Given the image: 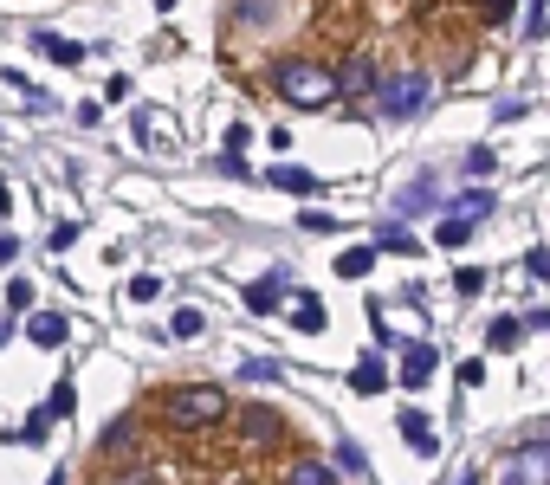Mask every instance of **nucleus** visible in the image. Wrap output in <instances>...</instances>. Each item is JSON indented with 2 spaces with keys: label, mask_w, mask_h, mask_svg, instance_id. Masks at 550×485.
<instances>
[{
  "label": "nucleus",
  "mask_w": 550,
  "mask_h": 485,
  "mask_svg": "<svg viewBox=\"0 0 550 485\" xmlns=\"http://www.w3.org/2000/svg\"><path fill=\"white\" fill-rule=\"evenodd\" d=\"M272 91H279L285 104H298V110H330V104L343 97V78L330 72L324 59L285 52V59H272Z\"/></svg>",
  "instance_id": "f257e3e1"
},
{
  "label": "nucleus",
  "mask_w": 550,
  "mask_h": 485,
  "mask_svg": "<svg viewBox=\"0 0 550 485\" xmlns=\"http://www.w3.org/2000/svg\"><path fill=\"white\" fill-rule=\"evenodd\" d=\"M162 421H169L175 434H208V427L233 421V401H227V388H214V382H182V388L162 395Z\"/></svg>",
  "instance_id": "f03ea898"
},
{
  "label": "nucleus",
  "mask_w": 550,
  "mask_h": 485,
  "mask_svg": "<svg viewBox=\"0 0 550 485\" xmlns=\"http://www.w3.org/2000/svg\"><path fill=\"white\" fill-rule=\"evenodd\" d=\"M428 97H434V78L421 72V65H402V72H382V85H376V110L382 117H421L428 110Z\"/></svg>",
  "instance_id": "7ed1b4c3"
},
{
  "label": "nucleus",
  "mask_w": 550,
  "mask_h": 485,
  "mask_svg": "<svg viewBox=\"0 0 550 485\" xmlns=\"http://www.w3.org/2000/svg\"><path fill=\"white\" fill-rule=\"evenodd\" d=\"M499 485H550V440H518V447H505Z\"/></svg>",
  "instance_id": "20e7f679"
},
{
  "label": "nucleus",
  "mask_w": 550,
  "mask_h": 485,
  "mask_svg": "<svg viewBox=\"0 0 550 485\" xmlns=\"http://www.w3.org/2000/svg\"><path fill=\"white\" fill-rule=\"evenodd\" d=\"M292 291V272H266V279H253L246 285V311L253 317H266V311H279V298Z\"/></svg>",
  "instance_id": "39448f33"
},
{
  "label": "nucleus",
  "mask_w": 550,
  "mask_h": 485,
  "mask_svg": "<svg viewBox=\"0 0 550 485\" xmlns=\"http://www.w3.org/2000/svg\"><path fill=\"white\" fill-rule=\"evenodd\" d=\"M350 388H356V395H382V388H389V369H382V350L356 356V369H350Z\"/></svg>",
  "instance_id": "423d86ee"
},
{
  "label": "nucleus",
  "mask_w": 550,
  "mask_h": 485,
  "mask_svg": "<svg viewBox=\"0 0 550 485\" xmlns=\"http://www.w3.org/2000/svg\"><path fill=\"white\" fill-rule=\"evenodd\" d=\"M26 337H33L39 350H59V343L72 337V317H59V311H39L33 324H26Z\"/></svg>",
  "instance_id": "0eeeda50"
},
{
  "label": "nucleus",
  "mask_w": 550,
  "mask_h": 485,
  "mask_svg": "<svg viewBox=\"0 0 550 485\" xmlns=\"http://www.w3.org/2000/svg\"><path fill=\"white\" fill-rule=\"evenodd\" d=\"M376 246H382V253H402V259L421 253V240L408 233V220H382V227H376Z\"/></svg>",
  "instance_id": "6e6552de"
},
{
  "label": "nucleus",
  "mask_w": 550,
  "mask_h": 485,
  "mask_svg": "<svg viewBox=\"0 0 550 485\" xmlns=\"http://www.w3.org/2000/svg\"><path fill=\"white\" fill-rule=\"evenodd\" d=\"M240 434L253 440V447H272V440H279V414H272V408H246L240 414Z\"/></svg>",
  "instance_id": "1a4fd4ad"
},
{
  "label": "nucleus",
  "mask_w": 550,
  "mask_h": 485,
  "mask_svg": "<svg viewBox=\"0 0 550 485\" xmlns=\"http://www.w3.org/2000/svg\"><path fill=\"white\" fill-rule=\"evenodd\" d=\"M33 46L46 52V59H59V65H78V59H85V46H78V39H65V33H46V26H33Z\"/></svg>",
  "instance_id": "9d476101"
},
{
  "label": "nucleus",
  "mask_w": 550,
  "mask_h": 485,
  "mask_svg": "<svg viewBox=\"0 0 550 485\" xmlns=\"http://www.w3.org/2000/svg\"><path fill=\"white\" fill-rule=\"evenodd\" d=\"M402 440L421 453V460H428V453L440 447V440H434V427H428V414H421V408H402Z\"/></svg>",
  "instance_id": "9b49d317"
},
{
  "label": "nucleus",
  "mask_w": 550,
  "mask_h": 485,
  "mask_svg": "<svg viewBox=\"0 0 550 485\" xmlns=\"http://www.w3.org/2000/svg\"><path fill=\"white\" fill-rule=\"evenodd\" d=\"M279 485H337V466H324V460H292L279 473Z\"/></svg>",
  "instance_id": "f8f14e48"
},
{
  "label": "nucleus",
  "mask_w": 550,
  "mask_h": 485,
  "mask_svg": "<svg viewBox=\"0 0 550 485\" xmlns=\"http://www.w3.org/2000/svg\"><path fill=\"white\" fill-rule=\"evenodd\" d=\"M428 376H434V350H428V343H402V382L421 388Z\"/></svg>",
  "instance_id": "ddd939ff"
},
{
  "label": "nucleus",
  "mask_w": 550,
  "mask_h": 485,
  "mask_svg": "<svg viewBox=\"0 0 550 485\" xmlns=\"http://www.w3.org/2000/svg\"><path fill=\"white\" fill-rule=\"evenodd\" d=\"M266 182H272V188H285V194H318V175H311V169H292V162H279Z\"/></svg>",
  "instance_id": "4468645a"
},
{
  "label": "nucleus",
  "mask_w": 550,
  "mask_h": 485,
  "mask_svg": "<svg viewBox=\"0 0 550 485\" xmlns=\"http://www.w3.org/2000/svg\"><path fill=\"white\" fill-rule=\"evenodd\" d=\"M292 324H298V330H305V337H318V330L330 324V317H324V304H318V298H311V291H298V304H292Z\"/></svg>",
  "instance_id": "2eb2a0df"
},
{
  "label": "nucleus",
  "mask_w": 550,
  "mask_h": 485,
  "mask_svg": "<svg viewBox=\"0 0 550 485\" xmlns=\"http://www.w3.org/2000/svg\"><path fill=\"white\" fill-rule=\"evenodd\" d=\"M428 201H434V175H415V182H408L402 194H395V214L408 220V214H415V207H428Z\"/></svg>",
  "instance_id": "dca6fc26"
},
{
  "label": "nucleus",
  "mask_w": 550,
  "mask_h": 485,
  "mask_svg": "<svg viewBox=\"0 0 550 485\" xmlns=\"http://www.w3.org/2000/svg\"><path fill=\"white\" fill-rule=\"evenodd\" d=\"M369 266H376V246H350L337 259V279H369Z\"/></svg>",
  "instance_id": "f3484780"
},
{
  "label": "nucleus",
  "mask_w": 550,
  "mask_h": 485,
  "mask_svg": "<svg viewBox=\"0 0 550 485\" xmlns=\"http://www.w3.org/2000/svg\"><path fill=\"white\" fill-rule=\"evenodd\" d=\"M453 214H460L466 227H473V220H486V214H492V194H486V188H466L460 201H453Z\"/></svg>",
  "instance_id": "a211bd4d"
},
{
  "label": "nucleus",
  "mask_w": 550,
  "mask_h": 485,
  "mask_svg": "<svg viewBox=\"0 0 550 485\" xmlns=\"http://www.w3.org/2000/svg\"><path fill=\"white\" fill-rule=\"evenodd\" d=\"M466 240H473V227H466L460 214H447V220L434 227V246H447V253H453V246H466Z\"/></svg>",
  "instance_id": "6ab92c4d"
},
{
  "label": "nucleus",
  "mask_w": 550,
  "mask_h": 485,
  "mask_svg": "<svg viewBox=\"0 0 550 485\" xmlns=\"http://www.w3.org/2000/svg\"><path fill=\"white\" fill-rule=\"evenodd\" d=\"M518 337H525V324H518V317H499V324L486 330V343H492V350H512Z\"/></svg>",
  "instance_id": "aec40b11"
},
{
  "label": "nucleus",
  "mask_w": 550,
  "mask_h": 485,
  "mask_svg": "<svg viewBox=\"0 0 550 485\" xmlns=\"http://www.w3.org/2000/svg\"><path fill=\"white\" fill-rule=\"evenodd\" d=\"M169 330H175V337H201V330H208V317H201L195 304H182V311H175V324H169Z\"/></svg>",
  "instance_id": "412c9836"
},
{
  "label": "nucleus",
  "mask_w": 550,
  "mask_h": 485,
  "mask_svg": "<svg viewBox=\"0 0 550 485\" xmlns=\"http://www.w3.org/2000/svg\"><path fill=\"white\" fill-rule=\"evenodd\" d=\"M337 473H369V460H363L356 440H337Z\"/></svg>",
  "instance_id": "4be33fe9"
},
{
  "label": "nucleus",
  "mask_w": 550,
  "mask_h": 485,
  "mask_svg": "<svg viewBox=\"0 0 550 485\" xmlns=\"http://www.w3.org/2000/svg\"><path fill=\"white\" fill-rule=\"evenodd\" d=\"M337 78H343V91H376V85H382L369 65H350V72H337Z\"/></svg>",
  "instance_id": "5701e85b"
},
{
  "label": "nucleus",
  "mask_w": 550,
  "mask_h": 485,
  "mask_svg": "<svg viewBox=\"0 0 550 485\" xmlns=\"http://www.w3.org/2000/svg\"><path fill=\"white\" fill-rule=\"evenodd\" d=\"M72 382H59V388H52V401H46V414H52V421H65V414H72Z\"/></svg>",
  "instance_id": "b1692460"
},
{
  "label": "nucleus",
  "mask_w": 550,
  "mask_h": 485,
  "mask_svg": "<svg viewBox=\"0 0 550 485\" xmlns=\"http://www.w3.org/2000/svg\"><path fill=\"white\" fill-rule=\"evenodd\" d=\"M525 272H531V279H538V285H550V246H531Z\"/></svg>",
  "instance_id": "393cba45"
},
{
  "label": "nucleus",
  "mask_w": 550,
  "mask_h": 485,
  "mask_svg": "<svg viewBox=\"0 0 550 485\" xmlns=\"http://www.w3.org/2000/svg\"><path fill=\"white\" fill-rule=\"evenodd\" d=\"M492 169H499V162H492V149H486V143L466 149V175H492Z\"/></svg>",
  "instance_id": "a878e982"
},
{
  "label": "nucleus",
  "mask_w": 550,
  "mask_h": 485,
  "mask_svg": "<svg viewBox=\"0 0 550 485\" xmlns=\"http://www.w3.org/2000/svg\"><path fill=\"white\" fill-rule=\"evenodd\" d=\"M7 304H13V311H33V285L13 279V285H7Z\"/></svg>",
  "instance_id": "bb28decb"
},
{
  "label": "nucleus",
  "mask_w": 550,
  "mask_h": 485,
  "mask_svg": "<svg viewBox=\"0 0 550 485\" xmlns=\"http://www.w3.org/2000/svg\"><path fill=\"white\" fill-rule=\"evenodd\" d=\"M156 291H162V285H156V279H149V272H143V279H130V304H149V298H156Z\"/></svg>",
  "instance_id": "cd10ccee"
},
{
  "label": "nucleus",
  "mask_w": 550,
  "mask_h": 485,
  "mask_svg": "<svg viewBox=\"0 0 550 485\" xmlns=\"http://www.w3.org/2000/svg\"><path fill=\"white\" fill-rule=\"evenodd\" d=\"M279 376V363H266V356H253V363H246V382H272Z\"/></svg>",
  "instance_id": "c85d7f7f"
},
{
  "label": "nucleus",
  "mask_w": 550,
  "mask_h": 485,
  "mask_svg": "<svg viewBox=\"0 0 550 485\" xmlns=\"http://www.w3.org/2000/svg\"><path fill=\"white\" fill-rule=\"evenodd\" d=\"M492 117L512 123V117H525V104H518V97H499V104H492Z\"/></svg>",
  "instance_id": "c756f323"
},
{
  "label": "nucleus",
  "mask_w": 550,
  "mask_h": 485,
  "mask_svg": "<svg viewBox=\"0 0 550 485\" xmlns=\"http://www.w3.org/2000/svg\"><path fill=\"white\" fill-rule=\"evenodd\" d=\"M7 259H20V240H13V233H0V266H7Z\"/></svg>",
  "instance_id": "7c9ffc66"
},
{
  "label": "nucleus",
  "mask_w": 550,
  "mask_h": 485,
  "mask_svg": "<svg viewBox=\"0 0 550 485\" xmlns=\"http://www.w3.org/2000/svg\"><path fill=\"white\" fill-rule=\"evenodd\" d=\"M0 343H7V324H0Z\"/></svg>",
  "instance_id": "2f4dec72"
}]
</instances>
